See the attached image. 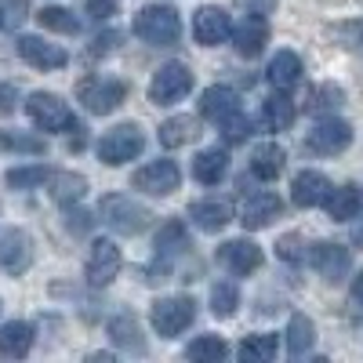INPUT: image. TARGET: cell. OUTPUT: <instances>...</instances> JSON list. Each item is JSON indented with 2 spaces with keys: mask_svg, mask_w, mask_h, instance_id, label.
<instances>
[{
  "mask_svg": "<svg viewBox=\"0 0 363 363\" xmlns=\"http://www.w3.org/2000/svg\"><path fill=\"white\" fill-rule=\"evenodd\" d=\"M327 215L335 222H349L359 215V189L356 186H342V189H330L327 193Z\"/></svg>",
  "mask_w": 363,
  "mask_h": 363,
  "instance_id": "cell-26",
  "label": "cell"
},
{
  "mask_svg": "<svg viewBox=\"0 0 363 363\" xmlns=\"http://www.w3.org/2000/svg\"><path fill=\"white\" fill-rule=\"evenodd\" d=\"M116 44H124V37H120V33H113V29H109V33L95 37V44L87 48V55H95V58H106V55H113V51H116Z\"/></svg>",
  "mask_w": 363,
  "mask_h": 363,
  "instance_id": "cell-42",
  "label": "cell"
},
{
  "mask_svg": "<svg viewBox=\"0 0 363 363\" xmlns=\"http://www.w3.org/2000/svg\"><path fill=\"white\" fill-rule=\"evenodd\" d=\"M193 138H196V120L193 116H171L160 124V145H167V149H178Z\"/></svg>",
  "mask_w": 363,
  "mask_h": 363,
  "instance_id": "cell-28",
  "label": "cell"
},
{
  "mask_svg": "<svg viewBox=\"0 0 363 363\" xmlns=\"http://www.w3.org/2000/svg\"><path fill=\"white\" fill-rule=\"evenodd\" d=\"M277 255H280L284 262H298V258H301V236H294V233L280 236V240H277Z\"/></svg>",
  "mask_w": 363,
  "mask_h": 363,
  "instance_id": "cell-43",
  "label": "cell"
},
{
  "mask_svg": "<svg viewBox=\"0 0 363 363\" xmlns=\"http://www.w3.org/2000/svg\"><path fill=\"white\" fill-rule=\"evenodd\" d=\"M236 306H240L236 284H215V291H211V309H215V316H233Z\"/></svg>",
  "mask_w": 363,
  "mask_h": 363,
  "instance_id": "cell-35",
  "label": "cell"
},
{
  "mask_svg": "<svg viewBox=\"0 0 363 363\" xmlns=\"http://www.w3.org/2000/svg\"><path fill=\"white\" fill-rule=\"evenodd\" d=\"M77 99H80V106H84L91 116H106V113H113L116 106H124L128 84L109 80V77H87V80L77 84Z\"/></svg>",
  "mask_w": 363,
  "mask_h": 363,
  "instance_id": "cell-3",
  "label": "cell"
},
{
  "mask_svg": "<svg viewBox=\"0 0 363 363\" xmlns=\"http://www.w3.org/2000/svg\"><path fill=\"white\" fill-rule=\"evenodd\" d=\"M186 356H189L193 363H222V359L229 356V345H225L222 338H215V335H203V338L189 342Z\"/></svg>",
  "mask_w": 363,
  "mask_h": 363,
  "instance_id": "cell-30",
  "label": "cell"
},
{
  "mask_svg": "<svg viewBox=\"0 0 363 363\" xmlns=\"http://www.w3.org/2000/svg\"><path fill=\"white\" fill-rule=\"evenodd\" d=\"M301 58L294 51H277L272 55V62H269V84L277 87V91H291L298 80H301Z\"/></svg>",
  "mask_w": 363,
  "mask_h": 363,
  "instance_id": "cell-22",
  "label": "cell"
},
{
  "mask_svg": "<svg viewBox=\"0 0 363 363\" xmlns=\"http://www.w3.org/2000/svg\"><path fill=\"white\" fill-rule=\"evenodd\" d=\"M135 37L153 48H171L182 37V18L171 4H149L135 15Z\"/></svg>",
  "mask_w": 363,
  "mask_h": 363,
  "instance_id": "cell-1",
  "label": "cell"
},
{
  "mask_svg": "<svg viewBox=\"0 0 363 363\" xmlns=\"http://www.w3.org/2000/svg\"><path fill=\"white\" fill-rule=\"evenodd\" d=\"M109 338L120 345V349H142V338H138V323H135V316L131 313H120V316H113L109 320Z\"/></svg>",
  "mask_w": 363,
  "mask_h": 363,
  "instance_id": "cell-31",
  "label": "cell"
},
{
  "mask_svg": "<svg viewBox=\"0 0 363 363\" xmlns=\"http://www.w3.org/2000/svg\"><path fill=\"white\" fill-rule=\"evenodd\" d=\"M84 189H87V182L80 174H58L51 193H55V200H62V203H77L84 196Z\"/></svg>",
  "mask_w": 363,
  "mask_h": 363,
  "instance_id": "cell-36",
  "label": "cell"
},
{
  "mask_svg": "<svg viewBox=\"0 0 363 363\" xmlns=\"http://www.w3.org/2000/svg\"><path fill=\"white\" fill-rule=\"evenodd\" d=\"M218 262L233 277H251L255 269H262V247L255 240H229V244L218 247Z\"/></svg>",
  "mask_w": 363,
  "mask_h": 363,
  "instance_id": "cell-11",
  "label": "cell"
},
{
  "mask_svg": "<svg viewBox=\"0 0 363 363\" xmlns=\"http://www.w3.org/2000/svg\"><path fill=\"white\" fill-rule=\"evenodd\" d=\"M284 149L277 145V142H265V145H258L255 153H251V174L255 178H262V182H272L280 171H284Z\"/></svg>",
  "mask_w": 363,
  "mask_h": 363,
  "instance_id": "cell-25",
  "label": "cell"
},
{
  "mask_svg": "<svg viewBox=\"0 0 363 363\" xmlns=\"http://www.w3.org/2000/svg\"><path fill=\"white\" fill-rule=\"evenodd\" d=\"M349 142H352V128L345 124V120H320V124L309 131V138H306V145L313 149V153H320V157H335V153H342V149H349Z\"/></svg>",
  "mask_w": 363,
  "mask_h": 363,
  "instance_id": "cell-9",
  "label": "cell"
},
{
  "mask_svg": "<svg viewBox=\"0 0 363 363\" xmlns=\"http://www.w3.org/2000/svg\"><path fill=\"white\" fill-rule=\"evenodd\" d=\"M294 116H298V109H294V102L287 95H272V99L262 102V124H265V131H287L294 124Z\"/></svg>",
  "mask_w": 363,
  "mask_h": 363,
  "instance_id": "cell-24",
  "label": "cell"
},
{
  "mask_svg": "<svg viewBox=\"0 0 363 363\" xmlns=\"http://www.w3.org/2000/svg\"><path fill=\"white\" fill-rule=\"evenodd\" d=\"M149 320H153V330L160 338H178L196 320V306H193V298H160Z\"/></svg>",
  "mask_w": 363,
  "mask_h": 363,
  "instance_id": "cell-7",
  "label": "cell"
},
{
  "mask_svg": "<svg viewBox=\"0 0 363 363\" xmlns=\"http://www.w3.org/2000/svg\"><path fill=\"white\" fill-rule=\"evenodd\" d=\"M0 145H4V149H15V153H29V157H40L44 153V138H33V135H18V131H4V135H0Z\"/></svg>",
  "mask_w": 363,
  "mask_h": 363,
  "instance_id": "cell-38",
  "label": "cell"
},
{
  "mask_svg": "<svg viewBox=\"0 0 363 363\" xmlns=\"http://www.w3.org/2000/svg\"><path fill=\"white\" fill-rule=\"evenodd\" d=\"M29 349H33V327L11 320L0 327V359H22Z\"/></svg>",
  "mask_w": 363,
  "mask_h": 363,
  "instance_id": "cell-20",
  "label": "cell"
},
{
  "mask_svg": "<svg viewBox=\"0 0 363 363\" xmlns=\"http://www.w3.org/2000/svg\"><path fill=\"white\" fill-rule=\"evenodd\" d=\"M193 37L203 48H215V44H222V40L233 37V18L222 8H200L193 15Z\"/></svg>",
  "mask_w": 363,
  "mask_h": 363,
  "instance_id": "cell-12",
  "label": "cell"
},
{
  "mask_svg": "<svg viewBox=\"0 0 363 363\" xmlns=\"http://www.w3.org/2000/svg\"><path fill=\"white\" fill-rule=\"evenodd\" d=\"M29 18V0H0V26L4 29H22Z\"/></svg>",
  "mask_w": 363,
  "mask_h": 363,
  "instance_id": "cell-39",
  "label": "cell"
},
{
  "mask_svg": "<svg viewBox=\"0 0 363 363\" xmlns=\"http://www.w3.org/2000/svg\"><path fill=\"white\" fill-rule=\"evenodd\" d=\"M233 113H240V95H236L233 87L215 84V87L203 91V99H200V116H203V120H211V124H222V120H229Z\"/></svg>",
  "mask_w": 363,
  "mask_h": 363,
  "instance_id": "cell-16",
  "label": "cell"
},
{
  "mask_svg": "<svg viewBox=\"0 0 363 363\" xmlns=\"http://www.w3.org/2000/svg\"><path fill=\"white\" fill-rule=\"evenodd\" d=\"M87 15L91 18H109L113 15V0H87Z\"/></svg>",
  "mask_w": 363,
  "mask_h": 363,
  "instance_id": "cell-44",
  "label": "cell"
},
{
  "mask_svg": "<svg viewBox=\"0 0 363 363\" xmlns=\"http://www.w3.org/2000/svg\"><path fill=\"white\" fill-rule=\"evenodd\" d=\"M189 218H193L203 233H222V229L229 225V218H233V211H229L225 203H218V200H200V203L189 207Z\"/></svg>",
  "mask_w": 363,
  "mask_h": 363,
  "instance_id": "cell-23",
  "label": "cell"
},
{
  "mask_svg": "<svg viewBox=\"0 0 363 363\" xmlns=\"http://www.w3.org/2000/svg\"><path fill=\"white\" fill-rule=\"evenodd\" d=\"M48 178H51L48 167H11L8 171V186L11 189H33V186H40V182H48Z\"/></svg>",
  "mask_w": 363,
  "mask_h": 363,
  "instance_id": "cell-37",
  "label": "cell"
},
{
  "mask_svg": "<svg viewBox=\"0 0 363 363\" xmlns=\"http://www.w3.org/2000/svg\"><path fill=\"white\" fill-rule=\"evenodd\" d=\"M142 149H145L142 128H138V124H120V128H113V131L102 135V142H99V160L109 164V167H120V164L135 160Z\"/></svg>",
  "mask_w": 363,
  "mask_h": 363,
  "instance_id": "cell-5",
  "label": "cell"
},
{
  "mask_svg": "<svg viewBox=\"0 0 363 363\" xmlns=\"http://www.w3.org/2000/svg\"><path fill=\"white\" fill-rule=\"evenodd\" d=\"M309 262H313V269L320 272L323 280H330V284H338L345 272H349V265H352V255H349V247H342V244H313V251H309Z\"/></svg>",
  "mask_w": 363,
  "mask_h": 363,
  "instance_id": "cell-13",
  "label": "cell"
},
{
  "mask_svg": "<svg viewBox=\"0 0 363 363\" xmlns=\"http://www.w3.org/2000/svg\"><path fill=\"white\" fill-rule=\"evenodd\" d=\"M120 247L113 240H95L91 244V258H87V284L91 287H109L113 277L120 272Z\"/></svg>",
  "mask_w": 363,
  "mask_h": 363,
  "instance_id": "cell-10",
  "label": "cell"
},
{
  "mask_svg": "<svg viewBox=\"0 0 363 363\" xmlns=\"http://www.w3.org/2000/svg\"><path fill=\"white\" fill-rule=\"evenodd\" d=\"M316 345V327L306 313H294L291 323H287V349L291 356H306L309 349Z\"/></svg>",
  "mask_w": 363,
  "mask_h": 363,
  "instance_id": "cell-27",
  "label": "cell"
},
{
  "mask_svg": "<svg viewBox=\"0 0 363 363\" xmlns=\"http://www.w3.org/2000/svg\"><path fill=\"white\" fill-rule=\"evenodd\" d=\"M345 102V91L338 84H320L309 91V99H306V109L309 113H330V109H338Z\"/></svg>",
  "mask_w": 363,
  "mask_h": 363,
  "instance_id": "cell-32",
  "label": "cell"
},
{
  "mask_svg": "<svg viewBox=\"0 0 363 363\" xmlns=\"http://www.w3.org/2000/svg\"><path fill=\"white\" fill-rule=\"evenodd\" d=\"M222 138L225 142H247V135H251V120L244 116V113H233L229 120H222Z\"/></svg>",
  "mask_w": 363,
  "mask_h": 363,
  "instance_id": "cell-40",
  "label": "cell"
},
{
  "mask_svg": "<svg viewBox=\"0 0 363 363\" xmlns=\"http://www.w3.org/2000/svg\"><path fill=\"white\" fill-rule=\"evenodd\" d=\"M327 193H330V182H327V174H320V171H301V174H294V182H291V200H294L298 207H320V203L327 200Z\"/></svg>",
  "mask_w": 363,
  "mask_h": 363,
  "instance_id": "cell-19",
  "label": "cell"
},
{
  "mask_svg": "<svg viewBox=\"0 0 363 363\" xmlns=\"http://www.w3.org/2000/svg\"><path fill=\"white\" fill-rule=\"evenodd\" d=\"M244 4H247L251 15H265V11H272V4H277V0H244Z\"/></svg>",
  "mask_w": 363,
  "mask_h": 363,
  "instance_id": "cell-46",
  "label": "cell"
},
{
  "mask_svg": "<svg viewBox=\"0 0 363 363\" xmlns=\"http://www.w3.org/2000/svg\"><path fill=\"white\" fill-rule=\"evenodd\" d=\"M26 113H29V120H33V128H40V131H77V120H73L69 106L58 95H51V91L29 95Z\"/></svg>",
  "mask_w": 363,
  "mask_h": 363,
  "instance_id": "cell-4",
  "label": "cell"
},
{
  "mask_svg": "<svg viewBox=\"0 0 363 363\" xmlns=\"http://www.w3.org/2000/svg\"><path fill=\"white\" fill-rule=\"evenodd\" d=\"M272 356H277V335H251L240 345V359L247 363H269Z\"/></svg>",
  "mask_w": 363,
  "mask_h": 363,
  "instance_id": "cell-33",
  "label": "cell"
},
{
  "mask_svg": "<svg viewBox=\"0 0 363 363\" xmlns=\"http://www.w3.org/2000/svg\"><path fill=\"white\" fill-rule=\"evenodd\" d=\"M11 109H15V87L0 84V116H8Z\"/></svg>",
  "mask_w": 363,
  "mask_h": 363,
  "instance_id": "cell-45",
  "label": "cell"
},
{
  "mask_svg": "<svg viewBox=\"0 0 363 363\" xmlns=\"http://www.w3.org/2000/svg\"><path fill=\"white\" fill-rule=\"evenodd\" d=\"M280 196L277 193H255L247 196V203L240 207V222H244V229H265L269 222L280 218Z\"/></svg>",
  "mask_w": 363,
  "mask_h": 363,
  "instance_id": "cell-17",
  "label": "cell"
},
{
  "mask_svg": "<svg viewBox=\"0 0 363 363\" xmlns=\"http://www.w3.org/2000/svg\"><path fill=\"white\" fill-rule=\"evenodd\" d=\"M37 18H40V26H44V29H55V33H66V37L80 33L77 15H73V11H66V8H44V11H37Z\"/></svg>",
  "mask_w": 363,
  "mask_h": 363,
  "instance_id": "cell-34",
  "label": "cell"
},
{
  "mask_svg": "<svg viewBox=\"0 0 363 363\" xmlns=\"http://www.w3.org/2000/svg\"><path fill=\"white\" fill-rule=\"evenodd\" d=\"M233 40H236V51L244 55V58L262 55L265 44H269V22H265L262 15H247L244 22L233 29Z\"/></svg>",
  "mask_w": 363,
  "mask_h": 363,
  "instance_id": "cell-18",
  "label": "cell"
},
{
  "mask_svg": "<svg viewBox=\"0 0 363 363\" xmlns=\"http://www.w3.org/2000/svg\"><path fill=\"white\" fill-rule=\"evenodd\" d=\"M18 55H22V62L37 66V69H62L69 62V55H66L62 44H48L40 37H22L18 40Z\"/></svg>",
  "mask_w": 363,
  "mask_h": 363,
  "instance_id": "cell-15",
  "label": "cell"
},
{
  "mask_svg": "<svg viewBox=\"0 0 363 363\" xmlns=\"http://www.w3.org/2000/svg\"><path fill=\"white\" fill-rule=\"evenodd\" d=\"M229 171V153L225 149H203V153L193 157V174L200 186H218Z\"/></svg>",
  "mask_w": 363,
  "mask_h": 363,
  "instance_id": "cell-21",
  "label": "cell"
},
{
  "mask_svg": "<svg viewBox=\"0 0 363 363\" xmlns=\"http://www.w3.org/2000/svg\"><path fill=\"white\" fill-rule=\"evenodd\" d=\"M352 298H356L359 306H363V272H359V277L352 280Z\"/></svg>",
  "mask_w": 363,
  "mask_h": 363,
  "instance_id": "cell-47",
  "label": "cell"
},
{
  "mask_svg": "<svg viewBox=\"0 0 363 363\" xmlns=\"http://www.w3.org/2000/svg\"><path fill=\"white\" fill-rule=\"evenodd\" d=\"M99 215H102V222H106V225H113L116 233H124V236H138V233H145L149 218H153L142 203H135L131 196H120V193L102 196Z\"/></svg>",
  "mask_w": 363,
  "mask_h": 363,
  "instance_id": "cell-2",
  "label": "cell"
},
{
  "mask_svg": "<svg viewBox=\"0 0 363 363\" xmlns=\"http://www.w3.org/2000/svg\"><path fill=\"white\" fill-rule=\"evenodd\" d=\"M330 37L342 48H363V22H345V26H330Z\"/></svg>",
  "mask_w": 363,
  "mask_h": 363,
  "instance_id": "cell-41",
  "label": "cell"
},
{
  "mask_svg": "<svg viewBox=\"0 0 363 363\" xmlns=\"http://www.w3.org/2000/svg\"><path fill=\"white\" fill-rule=\"evenodd\" d=\"M29 258H33V244L22 229H4L0 233V269L18 277V272L29 269Z\"/></svg>",
  "mask_w": 363,
  "mask_h": 363,
  "instance_id": "cell-14",
  "label": "cell"
},
{
  "mask_svg": "<svg viewBox=\"0 0 363 363\" xmlns=\"http://www.w3.org/2000/svg\"><path fill=\"white\" fill-rule=\"evenodd\" d=\"M186 247H189V233H186V225H182L178 218H171L167 225H160V233H157V255L160 258L182 255Z\"/></svg>",
  "mask_w": 363,
  "mask_h": 363,
  "instance_id": "cell-29",
  "label": "cell"
},
{
  "mask_svg": "<svg viewBox=\"0 0 363 363\" xmlns=\"http://www.w3.org/2000/svg\"><path fill=\"white\" fill-rule=\"evenodd\" d=\"M178 182H182V171L174 160H149L145 167H138L131 174V186L149 193V196H167L178 189Z\"/></svg>",
  "mask_w": 363,
  "mask_h": 363,
  "instance_id": "cell-8",
  "label": "cell"
},
{
  "mask_svg": "<svg viewBox=\"0 0 363 363\" xmlns=\"http://www.w3.org/2000/svg\"><path fill=\"white\" fill-rule=\"evenodd\" d=\"M193 91V73L182 62H167L157 69V77L149 80V102L153 106H174L178 99H186Z\"/></svg>",
  "mask_w": 363,
  "mask_h": 363,
  "instance_id": "cell-6",
  "label": "cell"
}]
</instances>
